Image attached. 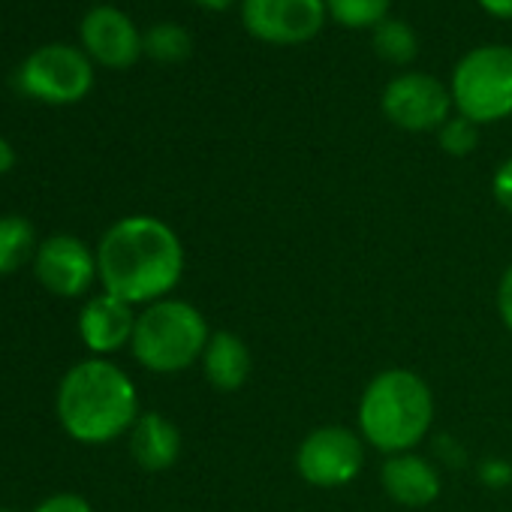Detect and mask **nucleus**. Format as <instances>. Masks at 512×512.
<instances>
[{
	"label": "nucleus",
	"instance_id": "f03ea898",
	"mask_svg": "<svg viewBox=\"0 0 512 512\" xmlns=\"http://www.w3.org/2000/svg\"><path fill=\"white\" fill-rule=\"evenodd\" d=\"M55 410L61 428L76 443L88 446H103L130 434L142 416L139 392L130 374L100 356L85 359L64 374Z\"/></svg>",
	"mask_w": 512,
	"mask_h": 512
},
{
	"label": "nucleus",
	"instance_id": "1a4fd4ad",
	"mask_svg": "<svg viewBox=\"0 0 512 512\" xmlns=\"http://www.w3.org/2000/svg\"><path fill=\"white\" fill-rule=\"evenodd\" d=\"M326 19L323 0H241L244 31L266 46H305L317 40Z\"/></svg>",
	"mask_w": 512,
	"mask_h": 512
},
{
	"label": "nucleus",
	"instance_id": "2eb2a0df",
	"mask_svg": "<svg viewBox=\"0 0 512 512\" xmlns=\"http://www.w3.org/2000/svg\"><path fill=\"white\" fill-rule=\"evenodd\" d=\"M199 362L208 386L217 392H238L250 377V350L244 338L229 329L211 332Z\"/></svg>",
	"mask_w": 512,
	"mask_h": 512
},
{
	"label": "nucleus",
	"instance_id": "423d86ee",
	"mask_svg": "<svg viewBox=\"0 0 512 512\" xmlns=\"http://www.w3.org/2000/svg\"><path fill=\"white\" fill-rule=\"evenodd\" d=\"M22 94L49 103V106H73L85 100L94 88V61L85 49L67 43H49L34 49L16 76Z\"/></svg>",
	"mask_w": 512,
	"mask_h": 512
},
{
	"label": "nucleus",
	"instance_id": "aec40b11",
	"mask_svg": "<svg viewBox=\"0 0 512 512\" xmlns=\"http://www.w3.org/2000/svg\"><path fill=\"white\" fill-rule=\"evenodd\" d=\"M437 142L449 157H470L479 145V124H473L464 115H452L440 130H437Z\"/></svg>",
	"mask_w": 512,
	"mask_h": 512
},
{
	"label": "nucleus",
	"instance_id": "393cba45",
	"mask_svg": "<svg viewBox=\"0 0 512 512\" xmlns=\"http://www.w3.org/2000/svg\"><path fill=\"white\" fill-rule=\"evenodd\" d=\"M13 166H16V148H13L10 139L0 136V175H7Z\"/></svg>",
	"mask_w": 512,
	"mask_h": 512
},
{
	"label": "nucleus",
	"instance_id": "0eeeda50",
	"mask_svg": "<svg viewBox=\"0 0 512 512\" xmlns=\"http://www.w3.org/2000/svg\"><path fill=\"white\" fill-rule=\"evenodd\" d=\"M365 467V440L344 425H320L308 431L296 449V470L314 488H344Z\"/></svg>",
	"mask_w": 512,
	"mask_h": 512
},
{
	"label": "nucleus",
	"instance_id": "9d476101",
	"mask_svg": "<svg viewBox=\"0 0 512 512\" xmlns=\"http://www.w3.org/2000/svg\"><path fill=\"white\" fill-rule=\"evenodd\" d=\"M34 275L52 296L79 299L94 287V281H100L97 250H91L79 235H49L37 247Z\"/></svg>",
	"mask_w": 512,
	"mask_h": 512
},
{
	"label": "nucleus",
	"instance_id": "a211bd4d",
	"mask_svg": "<svg viewBox=\"0 0 512 512\" xmlns=\"http://www.w3.org/2000/svg\"><path fill=\"white\" fill-rule=\"evenodd\" d=\"M142 49L157 64H181L193 55V37L175 22H160L142 34Z\"/></svg>",
	"mask_w": 512,
	"mask_h": 512
},
{
	"label": "nucleus",
	"instance_id": "4be33fe9",
	"mask_svg": "<svg viewBox=\"0 0 512 512\" xmlns=\"http://www.w3.org/2000/svg\"><path fill=\"white\" fill-rule=\"evenodd\" d=\"M34 512H94V509L82 494H52Z\"/></svg>",
	"mask_w": 512,
	"mask_h": 512
},
{
	"label": "nucleus",
	"instance_id": "6e6552de",
	"mask_svg": "<svg viewBox=\"0 0 512 512\" xmlns=\"http://www.w3.org/2000/svg\"><path fill=\"white\" fill-rule=\"evenodd\" d=\"M449 85L428 73L395 76L380 97V112L389 124L407 133H437L452 118Z\"/></svg>",
	"mask_w": 512,
	"mask_h": 512
},
{
	"label": "nucleus",
	"instance_id": "9b49d317",
	"mask_svg": "<svg viewBox=\"0 0 512 512\" xmlns=\"http://www.w3.org/2000/svg\"><path fill=\"white\" fill-rule=\"evenodd\" d=\"M79 40L85 55L106 70H130L145 55L142 31L124 10L112 4H100L82 16Z\"/></svg>",
	"mask_w": 512,
	"mask_h": 512
},
{
	"label": "nucleus",
	"instance_id": "6ab92c4d",
	"mask_svg": "<svg viewBox=\"0 0 512 512\" xmlns=\"http://www.w3.org/2000/svg\"><path fill=\"white\" fill-rule=\"evenodd\" d=\"M323 4L329 19L350 31H374L380 22L389 19L392 10V0H323Z\"/></svg>",
	"mask_w": 512,
	"mask_h": 512
},
{
	"label": "nucleus",
	"instance_id": "4468645a",
	"mask_svg": "<svg viewBox=\"0 0 512 512\" xmlns=\"http://www.w3.org/2000/svg\"><path fill=\"white\" fill-rule=\"evenodd\" d=\"M127 437H130L133 461L148 473L169 470L181 455V431H178V425L172 419H166L163 413H157V410L142 413Z\"/></svg>",
	"mask_w": 512,
	"mask_h": 512
},
{
	"label": "nucleus",
	"instance_id": "f257e3e1",
	"mask_svg": "<svg viewBox=\"0 0 512 512\" xmlns=\"http://www.w3.org/2000/svg\"><path fill=\"white\" fill-rule=\"evenodd\" d=\"M103 293L127 305H154L184 278V244L178 232L154 214L115 220L97 244Z\"/></svg>",
	"mask_w": 512,
	"mask_h": 512
},
{
	"label": "nucleus",
	"instance_id": "5701e85b",
	"mask_svg": "<svg viewBox=\"0 0 512 512\" xmlns=\"http://www.w3.org/2000/svg\"><path fill=\"white\" fill-rule=\"evenodd\" d=\"M497 314H500V323L512 332V263L506 266L497 284Z\"/></svg>",
	"mask_w": 512,
	"mask_h": 512
},
{
	"label": "nucleus",
	"instance_id": "b1692460",
	"mask_svg": "<svg viewBox=\"0 0 512 512\" xmlns=\"http://www.w3.org/2000/svg\"><path fill=\"white\" fill-rule=\"evenodd\" d=\"M476 4H479L488 16H494V19H500V22H512V0H476Z\"/></svg>",
	"mask_w": 512,
	"mask_h": 512
},
{
	"label": "nucleus",
	"instance_id": "f8f14e48",
	"mask_svg": "<svg viewBox=\"0 0 512 512\" xmlns=\"http://www.w3.org/2000/svg\"><path fill=\"white\" fill-rule=\"evenodd\" d=\"M136 317L139 314L133 311V305L121 302L109 293H100L85 302V308L79 314V335L94 356L106 359V356L130 347L133 332H136Z\"/></svg>",
	"mask_w": 512,
	"mask_h": 512
},
{
	"label": "nucleus",
	"instance_id": "39448f33",
	"mask_svg": "<svg viewBox=\"0 0 512 512\" xmlns=\"http://www.w3.org/2000/svg\"><path fill=\"white\" fill-rule=\"evenodd\" d=\"M452 106L473 124L512 118V46L470 49L449 79Z\"/></svg>",
	"mask_w": 512,
	"mask_h": 512
},
{
	"label": "nucleus",
	"instance_id": "20e7f679",
	"mask_svg": "<svg viewBox=\"0 0 512 512\" xmlns=\"http://www.w3.org/2000/svg\"><path fill=\"white\" fill-rule=\"evenodd\" d=\"M208 338L211 329L202 311L169 296L139 311L130 353L151 374H181L202 359Z\"/></svg>",
	"mask_w": 512,
	"mask_h": 512
},
{
	"label": "nucleus",
	"instance_id": "7ed1b4c3",
	"mask_svg": "<svg viewBox=\"0 0 512 512\" xmlns=\"http://www.w3.org/2000/svg\"><path fill=\"white\" fill-rule=\"evenodd\" d=\"M359 434L383 455L413 452L434 425V392L416 371L386 368L359 398Z\"/></svg>",
	"mask_w": 512,
	"mask_h": 512
},
{
	"label": "nucleus",
	"instance_id": "f3484780",
	"mask_svg": "<svg viewBox=\"0 0 512 512\" xmlns=\"http://www.w3.org/2000/svg\"><path fill=\"white\" fill-rule=\"evenodd\" d=\"M371 46H374V52H377L380 61L395 64V67H404V64H410L419 55L416 31L407 22H401V19L380 22L374 28V34H371Z\"/></svg>",
	"mask_w": 512,
	"mask_h": 512
},
{
	"label": "nucleus",
	"instance_id": "bb28decb",
	"mask_svg": "<svg viewBox=\"0 0 512 512\" xmlns=\"http://www.w3.org/2000/svg\"><path fill=\"white\" fill-rule=\"evenodd\" d=\"M0 512H16V509H10V506H0Z\"/></svg>",
	"mask_w": 512,
	"mask_h": 512
},
{
	"label": "nucleus",
	"instance_id": "ddd939ff",
	"mask_svg": "<svg viewBox=\"0 0 512 512\" xmlns=\"http://www.w3.org/2000/svg\"><path fill=\"white\" fill-rule=\"evenodd\" d=\"M380 485L395 503H401L407 509L431 506L443 488L437 467L416 452L386 455V461L380 464Z\"/></svg>",
	"mask_w": 512,
	"mask_h": 512
},
{
	"label": "nucleus",
	"instance_id": "dca6fc26",
	"mask_svg": "<svg viewBox=\"0 0 512 512\" xmlns=\"http://www.w3.org/2000/svg\"><path fill=\"white\" fill-rule=\"evenodd\" d=\"M37 229L22 214L0 217V275L19 272L31 256H37Z\"/></svg>",
	"mask_w": 512,
	"mask_h": 512
},
{
	"label": "nucleus",
	"instance_id": "a878e982",
	"mask_svg": "<svg viewBox=\"0 0 512 512\" xmlns=\"http://www.w3.org/2000/svg\"><path fill=\"white\" fill-rule=\"evenodd\" d=\"M193 4H199L202 10H211V13H223L235 4V0H193Z\"/></svg>",
	"mask_w": 512,
	"mask_h": 512
},
{
	"label": "nucleus",
	"instance_id": "412c9836",
	"mask_svg": "<svg viewBox=\"0 0 512 512\" xmlns=\"http://www.w3.org/2000/svg\"><path fill=\"white\" fill-rule=\"evenodd\" d=\"M491 193H494L497 205L512 214V157L497 166V172L491 178Z\"/></svg>",
	"mask_w": 512,
	"mask_h": 512
}]
</instances>
